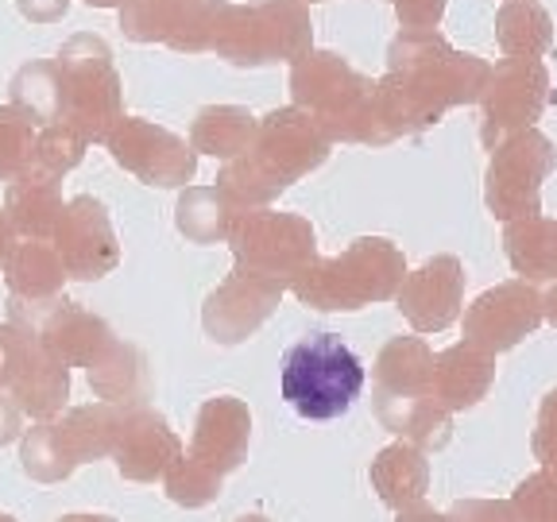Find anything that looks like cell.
Masks as SVG:
<instances>
[{
  "label": "cell",
  "mask_w": 557,
  "mask_h": 522,
  "mask_svg": "<svg viewBox=\"0 0 557 522\" xmlns=\"http://www.w3.org/2000/svg\"><path fill=\"white\" fill-rule=\"evenodd\" d=\"M492 62L449 47L442 32H399L387 47V74L375 82V121L387 144L434 128L449 109L484 97Z\"/></svg>",
  "instance_id": "cell-1"
},
{
  "label": "cell",
  "mask_w": 557,
  "mask_h": 522,
  "mask_svg": "<svg viewBox=\"0 0 557 522\" xmlns=\"http://www.w3.org/2000/svg\"><path fill=\"white\" fill-rule=\"evenodd\" d=\"M330 148L333 144L325 139V132L302 109L295 104L275 109L256 124L252 148L225 163V171L218 174V190L236 213L260 209L275 201L287 186H295L302 174L318 171L330 159Z\"/></svg>",
  "instance_id": "cell-2"
},
{
  "label": "cell",
  "mask_w": 557,
  "mask_h": 522,
  "mask_svg": "<svg viewBox=\"0 0 557 522\" xmlns=\"http://www.w3.org/2000/svg\"><path fill=\"white\" fill-rule=\"evenodd\" d=\"M290 97L330 144H372L383 148L380 121H375V82L364 78L357 66H348L333 51H310L290 62Z\"/></svg>",
  "instance_id": "cell-3"
},
{
  "label": "cell",
  "mask_w": 557,
  "mask_h": 522,
  "mask_svg": "<svg viewBox=\"0 0 557 522\" xmlns=\"http://www.w3.org/2000/svg\"><path fill=\"white\" fill-rule=\"evenodd\" d=\"M407 278V260L392 240L360 236L341 256L310 260L287 287L298 302L313 310H364L372 302H387L399 295Z\"/></svg>",
  "instance_id": "cell-4"
},
{
  "label": "cell",
  "mask_w": 557,
  "mask_h": 522,
  "mask_svg": "<svg viewBox=\"0 0 557 522\" xmlns=\"http://www.w3.org/2000/svg\"><path fill=\"white\" fill-rule=\"evenodd\" d=\"M278 391L306 422H330L364 391V364L337 333H310L287 348L278 368Z\"/></svg>",
  "instance_id": "cell-5"
},
{
  "label": "cell",
  "mask_w": 557,
  "mask_h": 522,
  "mask_svg": "<svg viewBox=\"0 0 557 522\" xmlns=\"http://www.w3.org/2000/svg\"><path fill=\"white\" fill-rule=\"evenodd\" d=\"M218 59L233 66H275L313 51V24L302 0H256L228 4L213 39Z\"/></svg>",
  "instance_id": "cell-6"
},
{
  "label": "cell",
  "mask_w": 557,
  "mask_h": 522,
  "mask_svg": "<svg viewBox=\"0 0 557 522\" xmlns=\"http://www.w3.org/2000/svg\"><path fill=\"white\" fill-rule=\"evenodd\" d=\"M59 70L66 82V124L78 128L89 144L109 136L116 121H121V101H124V82L116 74L113 51L101 35H74L59 51Z\"/></svg>",
  "instance_id": "cell-7"
},
{
  "label": "cell",
  "mask_w": 557,
  "mask_h": 522,
  "mask_svg": "<svg viewBox=\"0 0 557 522\" xmlns=\"http://www.w3.org/2000/svg\"><path fill=\"white\" fill-rule=\"evenodd\" d=\"M557 166L554 139L542 136L539 128L515 132L499 148H492L484 174V201L492 217L504 225L527 217H542V183Z\"/></svg>",
  "instance_id": "cell-8"
},
{
  "label": "cell",
  "mask_w": 557,
  "mask_h": 522,
  "mask_svg": "<svg viewBox=\"0 0 557 522\" xmlns=\"http://www.w3.org/2000/svg\"><path fill=\"white\" fill-rule=\"evenodd\" d=\"M225 240L233 244L236 268L283 278V283H290L306 263L318 260V236H313L310 221L298 213L240 209Z\"/></svg>",
  "instance_id": "cell-9"
},
{
  "label": "cell",
  "mask_w": 557,
  "mask_h": 522,
  "mask_svg": "<svg viewBox=\"0 0 557 522\" xmlns=\"http://www.w3.org/2000/svg\"><path fill=\"white\" fill-rule=\"evenodd\" d=\"M549 101V70L542 59H499L492 66V78L480 97L484 104V124H480V139L484 148H499L515 132L534 128Z\"/></svg>",
  "instance_id": "cell-10"
},
{
  "label": "cell",
  "mask_w": 557,
  "mask_h": 522,
  "mask_svg": "<svg viewBox=\"0 0 557 522\" xmlns=\"http://www.w3.org/2000/svg\"><path fill=\"white\" fill-rule=\"evenodd\" d=\"M104 148L113 159L148 186H186L198 171V156L186 148V139L144 116H121L104 136Z\"/></svg>",
  "instance_id": "cell-11"
},
{
  "label": "cell",
  "mask_w": 557,
  "mask_h": 522,
  "mask_svg": "<svg viewBox=\"0 0 557 522\" xmlns=\"http://www.w3.org/2000/svg\"><path fill=\"white\" fill-rule=\"evenodd\" d=\"M542 325V295L527 278H511L499 287L484 290L465 310V340L492 357L515 348Z\"/></svg>",
  "instance_id": "cell-12"
},
{
  "label": "cell",
  "mask_w": 557,
  "mask_h": 522,
  "mask_svg": "<svg viewBox=\"0 0 557 522\" xmlns=\"http://www.w3.org/2000/svg\"><path fill=\"white\" fill-rule=\"evenodd\" d=\"M283 290H287L283 278L236 268L233 275L206 298L201 322H206L209 340H218V345H240V340H248L268 322L271 313L278 310Z\"/></svg>",
  "instance_id": "cell-13"
},
{
  "label": "cell",
  "mask_w": 557,
  "mask_h": 522,
  "mask_svg": "<svg viewBox=\"0 0 557 522\" xmlns=\"http://www.w3.org/2000/svg\"><path fill=\"white\" fill-rule=\"evenodd\" d=\"M51 240L62 268H66V278H101L121 260L113 221H109L101 201L89 198V194L66 201Z\"/></svg>",
  "instance_id": "cell-14"
},
{
  "label": "cell",
  "mask_w": 557,
  "mask_h": 522,
  "mask_svg": "<svg viewBox=\"0 0 557 522\" xmlns=\"http://www.w3.org/2000/svg\"><path fill=\"white\" fill-rule=\"evenodd\" d=\"M399 310L418 333H442L461 318L465 268L457 256H434L418 271H407L399 287Z\"/></svg>",
  "instance_id": "cell-15"
},
{
  "label": "cell",
  "mask_w": 557,
  "mask_h": 522,
  "mask_svg": "<svg viewBox=\"0 0 557 522\" xmlns=\"http://www.w3.org/2000/svg\"><path fill=\"white\" fill-rule=\"evenodd\" d=\"M248 434H252V414L240 399H209L198 414V434H194L190 457L198 469L209 476H225V472L240 469L244 452H248Z\"/></svg>",
  "instance_id": "cell-16"
},
{
  "label": "cell",
  "mask_w": 557,
  "mask_h": 522,
  "mask_svg": "<svg viewBox=\"0 0 557 522\" xmlns=\"http://www.w3.org/2000/svg\"><path fill=\"white\" fill-rule=\"evenodd\" d=\"M496 383V357L484 352V348L461 345L445 348L434 357V375H430V395L442 410H469L492 391Z\"/></svg>",
  "instance_id": "cell-17"
},
{
  "label": "cell",
  "mask_w": 557,
  "mask_h": 522,
  "mask_svg": "<svg viewBox=\"0 0 557 522\" xmlns=\"http://www.w3.org/2000/svg\"><path fill=\"white\" fill-rule=\"evenodd\" d=\"M35 337L44 340V348H51L66 368L70 364L94 368L97 360L104 357V348L113 345L109 325H104L101 318H94L89 310H82V306L66 302V298H62V302L54 298V302L47 306Z\"/></svg>",
  "instance_id": "cell-18"
},
{
  "label": "cell",
  "mask_w": 557,
  "mask_h": 522,
  "mask_svg": "<svg viewBox=\"0 0 557 522\" xmlns=\"http://www.w3.org/2000/svg\"><path fill=\"white\" fill-rule=\"evenodd\" d=\"M4 278L12 290V318L24 310L47 313V306L59 298L62 283H66V268H62L54 244L27 240L12 248L9 263H4Z\"/></svg>",
  "instance_id": "cell-19"
},
{
  "label": "cell",
  "mask_w": 557,
  "mask_h": 522,
  "mask_svg": "<svg viewBox=\"0 0 557 522\" xmlns=\"http://www.w3.org/2000/svg\"><path fill=\"white\" fill-rule=\"evenodd\" d=\"M116 437H121V445H116L121 461L116 464H121V472L128 480H156L178 457V437L151 410H128V414H121Z\"/></svg>",
  "instance_id": "cell-20"
},
{
  "label": "cell",
  "mask_w": 557,
  "mask_h": 522,
  "mask_svg": "<svg viewBox=\"0 0 557 522\" xmlns=\"http://www.w3.org/2000/svg\"><path fill=\"white\" fill-rule=\"evenodd\" d=\"M62 209L66 206H62L59 178L32 171V166L20 178H12L9 198H4V217H9L12 233L24 240H51Z\"/></svg>",
  "instance_id": "cell-21"
},
{
  "label": "cell",
  "mask_w": 557,
  "mask_h": 522,
  "mask_svg": "<svg viewBox=\"0 0 557 522\" xmlns=\"http://www.w3.org/2000/svg\"><path fill=\"white\" fill-rule=\"evenodd\" d=\"M375 414L392 434H399L418 452L445 449L453 434L449 410L434 402V395H375Z\"/></svg>",
  "instance_id": "cell-22"
},
{
  "label": "cell",
  "mask_w": 557,
  "mask_h": 522,
  "mask_svg": "<svg viewBox=\"0 0 557 522\" xmlns=\"http://www.w3.org/2000/svg\"><path fill=\"white\" fill-rule=\"evenodd\" d=\"M9 391L24 414L51 418L54 410H62V402H66V395H70L66 364L54 357L51 348H44V340L35 337Z\"/></svg>",
  "instance_id": "cell-23"
},
{
  "label": "cell",
  "mask_w": 557,
  "mask_h": 522,
  "mask_svg": "<svg viewBox=\"0 0 557 522\" xmlns=\"http://www.w3.org/2000/svg\"><path fill=\"white\" fill-rule=\"evenodd\" d=\"M504 252L515 275L527 283L557 278V217H527L504 228Z\"/></svg>",
  "instance_id": "cell-24"
},
{
  "label": "cell",
  "mask_w": 557,
  "mask_h": 522,
  "mask_svg": "<svg viewBox=\"0 0 557 522\" xmlns=\"http://www.w3.org/2000/svg\"><path fill=\"white\" fill-rule=\"evenodd\" d=\"M9 89H12V109H20L35 128L66 121V82H62V70L54 59H39L20 66Z\"/></svg>",
  "instance_id": "cell-25"
},
{
  "label": "cell",
  "mask_w": 557,
  "mask_h": 522,
  "mask_svg": "<svg viewBox=\"0 0 557 522\" xmlns=\"http://www.w3.org/2000/svg\"><path fill=\"white\" fill-rule=\"evenodd\" d=\"M434 352L422 337H392L375 360V395H430Z\"/></svg>",
  "instance_id": "cell-26"
},
{
  "label": "cell",
  "mask_w": 557,
  "mask_h": 522,
  "mask_svg": "<svg viewBox=\"0 0 557 522\" xmlns=\"http://www.w3.org/2000/svg\"><path fill=\"white\" fill-rule=\"evenodd\" d=\"M256 116L240 104H209L201 109L198 121L190 128V148L201 151V156H213V159H240L244 151L252 148L256 139Z\"/></svg>",
  "instance_id": "cell-27"
},
{
  "label": "cell",
  "mask_w": 557,
  "mask_h": 522,
  "mask_svg": "<svg viewBox=\"0 0 557 522\" xmlns=\"http://www.w3.org/2000/svg\"><path fill=\"white\" fill-rule=\"evenodd\" d=\"M372 487L387 507H414L422 504L430 487V464L414 445L399 442L392 449H383L372 461Z\"/></svg>",
  "instance_id": "cell-28"
},
{
  "label": "cell",
  "mask_w": 557,
  "mask_h": 522,
  "mask_svg": "<svg viewBox=\"0 0 557 522\" xmlns=\"http://www.w3.org/2000/svg\"><path fill=\"white\" fill-rule=\"evenodd\" d=\"M496 44L507 59H542L554 47V20L539 0H507L496 12Z\"/></svg>",
  "instance_id": "cell-29"
},
{
  "label": "cell",
  "mask_w": 557,
  "mask_h": 522,
  "mask_svg": "<svg viewBox=\"0 0 557 522\" xmlns=\"http://www.w3.org/2000/svg\"><path fill=\"white\" fill-rule=\"evenodd\" d=\"M236 209L221 198L218 186H190V190L178 198V233L194 244H213V240H225L228 225H233Z\"/></svg>",
  "instance_id": "cell-30"
},
{
  "label": "cell",
  "mask_w": 557,
  "mask_h": 522,
  "mask_svg": "<svg viewBox=\"0 0 557 522\" xmlns=\"http://www.w3.org/2000/svg\"><path fill=\"white\" fill-rule=\"evenodd\" d=\"M228 12V0H183V9L174 16V27L166 35V47L178 54L213 51L218 27Z\"/></svg>",
  "instance_id": "cell-31"
},
{
  "label": "cell",
  "mask_w": 557,
  "mask_h": 522,
  "mask_svg": "<svg viewBox=\"0 0 557 522\" xmlns=\"http://www.w3.org/2000/svg\"><path fill=\"white\" fill-rule=\"evenodd\" d=\"M89 383H94V391L101 399H113V402L128 399L139 383H144V357L132 345L113 340V345L104 348V357L89 368Z\"/></svg>",
  "instance_id": "cell-32"
},
{
  "label": "cell",
  "mask_w": 557,
  "mask_h": 522,
  "mask_svg": "<svg viewBox=\"0 0 557 522\" xmlns=\"http://www.w3.org/2000/svg\"><path fill=\"white\" fill-rule=\"evenodd\" d=\"M89 139L82 136L78 128H70L66 121L47 124V128L35 132V151H32V171L51 174V178H62L66 171L82 163L86 156Z\"/></svg>",
  "instance_id": "cell-33"
},
{
  "label": "cell",
  "mask_w": 557,
  "mask_h": 522,
  "mask_svg": "<svg viewBox=\"0 0 557 522\" xmlns=\"http://www.w3.org/2000/svg\"><path fill=\"white\" fill-rule=\"evenodd\" d=\"M183 0H124L121 32L132 44H166Z\"/></svg>",
  "instance_id": "cell-34"
},
{
  "label": "cell",
  "mask_w": 557,
  "mask_h": 522,
  "mask_svg": "<svg viewBox=\"0 0 557 522\" xmlns=\"http://www.w3.org/2000/svg\"><path fill=\"white\" fill-rule=\"evenodd\" d=\"M35 124L20 109L0 104V183H12L32 166Z\"/></svg>",
  "instance_id": "cell-35"
},
{
  "label": "cell",
  "mask_w": 557,
  "mask_h": 522,
  "mask_svg": "<svg viewBox=\"0 0 557 522\" xmlns=\"http://www.w3.org/2000/svg\"><path fill=\"white\" fill-rule=\"evenodd\" d=\"M74 469V461L66 457L59 442V430L54 426H39L24 437V472L35 480H59Z\"/></svg>",
  "instance_id": "cell-36"
},
{
  "label": "cell",
  "mask_w": 557,
  "mask_h": 522,
  "mask_svg": "<svg viewBox=\"0 0 557 522\" xmlns=\"http://www.w3.org/2000/svg\"><path fill=\"white\" fill-rule=\"evenodd\" d=\"M511 511L519 522H557V476L546 469L531 472L515 487Z\"/></svg>",
  "instance_id": "cell-37"
},
{
  "label": "cell",
  "mask_w": 557,
  "mask_h": 522,
  "mask_svg": "<svg viewBox=\"0 0 557 522\" xmlns=\"http://www.w3.org/2000/svg\"><path fill=\"white\" fill-rule=\"evenodd\" d=\"M166 492H171L174 504L201 507L221 496V480L209 476L206 469H198V464L186 461V457H174L171 469H166Z\"/></svg>",
  "instance_id": "cell-38"
},
{
  "label": "cell",
  "mask_w": 557,
  "mask_h": 522,
  "mask_svg": "<svg viewBox=\"0 0 557 522\" xmlns=\"http://www.w3.org/2000/svg\"><path fill=\"white\" fill-rule=\"evenodd\" d=\"M32 340H35V330H24L20 322L0 325V387H12Z\"/></svg>",
  "instance_id": "cell-39"
},
{
  "label": "cell",
  "mask_w": 557,
  "mask_h": 522,
  "mask_svg": "<svg viewBox=\"0 0 557 522\" xmlns=\"http://www.w3.org/2000/svg\"><path fill=\"white\" fill-rule=\"evenodd\" d=\"M534 457L542 469L557 476V387L542 399L539 407V426H534Z\"/></svg>",
  "instance_id": "cell-40"
},
{
  "label": "cell",
  "mask_w": 557,
  "mask_h": 522,
  "mask_svg": "<svg viewBox=\"0 0 557 522\" xmlns=\"http://www.w3.org/2000/svg\"><path fill=\"white\" fill-rule=\"evenodd\" d=\"M403 32H437L445 16V0H392Z\"/></svg>",
  "instance_id": "cell-41"
},
{
  "label": "cell",
  "mask_w": 557,
  "mask_h": 522,
  "mask_svg": "<svg viewBox=\"0 0 557 522\" xmlns=\"http://www.w3.org/2000/svg\"><path fill=\"white\" fill-rule=\"evenodd\" d=\"M449 519L453 522H519L511 504H496V499H469V504H457Z\"/></svg>",
  "instance_id": "cell-42"
},
{
  "label": "cell",
  "mask_w": 557,
  "mask_h": 522,
  "mask_svg": "<svg viewBox=\"0 0 557 522\" xmlns=\"http://www.w3.org/2000/svg\"><path fill=\"white\" fill-rule=\"evenodd\" d=\"M16 9L32 24H59L70 12V0H16Z\"/></svg>",
  "instance_id": "cell-43"
},
{
  "label": "cell",
  "mask_w": 557,
  "mask_h": 522,
  "mask_svg": "<svg viewBox=\"0 0 557 522\" xmlns=\"http://www.w3.org/2000/svg\"><path fill=\"white\" fill-rule=\"evenodd\" d=\"M20 414H24V410L16 407V399H12V395H0V445H9L12 437L20 434Z\"/></svg>",
  "instance_id": "cell-44"
},
{
  "label": "cell",
  "mask_w": 557,
  "mask_h": 522,
  "mask_svg": "<svg viewBox=\"0 0 557 522\" xmlns=\"http://www.w3.org/2000/svg\"><path fill=\"white\" fill-rule=\"evenodd\" d=\"M399 522H453V519H449V514H442V511H434V507L414 504V507H403Z\"/></svg>",
  "instance_id": "cell-45"
},
{
  "label": "cell",
  "mask_w": 557,
  "mask_h": 522,
  "mask_svg": "<svg viewBox=\"0 0 557 522\" xmlns=\"http://www.w3.org/2000/svg\"><path fill=\"white\" fill-rule=\"evenodd\" d=\"M12 248H16V233H12L9 217H4V209H0V268H4V263H9Z\"/></svg>",
  "instance_id": "cell-46"
},
{
  "label": "cell",
  "mask_w": 557,
  "mask_h": 522,
  "mask_svg": "<svg viewBox=\"0 0 557 522\" xmlns=\"http://www.w3.org/2000/svg\"><path fill=\"white\" fill-rule=\"evenodd\" d=\"M542 322H549L557 330V278L549 283L546 295H542Z\"/></svg>",
  "instance_id": "cell-47"
},
{
  "label": "cell",
  "mask_w": 557,
  "mask_h": 522,
  "mask_svg": "<svg viewBox=\"0 0 557 522\" xmlns=\"http://www.w3.org/2000/svg\"><path fill=\"white\" fill-rule=\"evenodd\" d=\"M82 4H89V9H121L124 0H82Z\"/></svg>",
  "instance_id": "cell-48"
},
{
  "label": "cell",
  "mask_w": 557,
  "mask_h": 522,
  "mask_svg": "<svg viewBox=\"0 0 557 522\" xmlns=\"http://www.w3.org/2000/svg\"><path fill=\"white\" fill-rule=\"evenodd\" d=\"M240 522H268V519H260V514H244Z\"/></svg>",
  "instance_id": "cell-49"
},
{
  "label": "cell",
  "mask_w": 557,
  "mask_h": 522,
  "mask_svg": "<svg viewBox=\"0 0 557 522\" xmlns=\"http://www.w3.org/2000/svg\"><path fill=\"white\" fill-rule=\"evenodd\" d=\"M302 4H318V0H302Z\"/></svg>",
  "instance_id": "cell-50"
}]
</instances>
